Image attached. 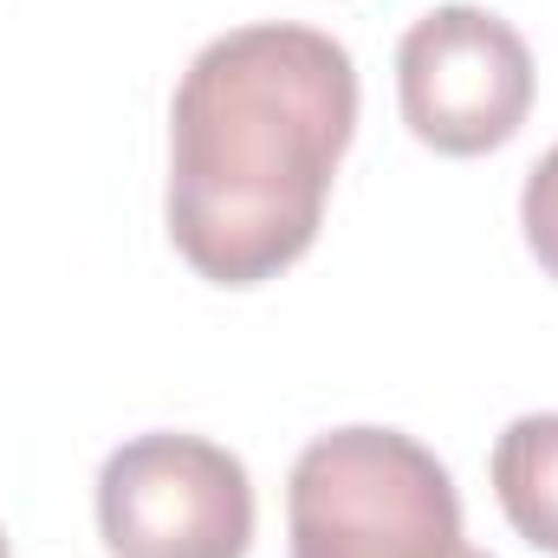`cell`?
<instances>
[{
  "mask_svg": "<svg viewBox=\"0 0 558 558\" xmlns=\"http://www.w3.org/2000/svg\"><path fill=\"white\" fill-rule=\"evenodd\" d=\"M357 131V65L318 26H234L195 52L169 111V241L215 286L286 274L325 221Z\"/></svg>",
  "mask_w": 558,
  "mask_h": 558,
  "instance_id": "1",
  "label": "cell"
},
{
  "mask_svg": "<svg viewBox=\"0 0 558 558\" xmlns=\"http://www.w3.org/2000/svg\"><path fill=\"white\" fill-rule=\"evenodd\" d=\"M292 558H494L468 546L448 468L403 428H331L292 461Z\"/></svg>",
  "mask_w": 558,
  "mask_h": 558,
  "instance_id": "2",
  "label": "cell"
},
{
  "mask_svg": "<svg viewBox=\"0 0 558 558\" xmlns=\"http://www.w3.org/2000/svg\"><path fill=\"white\" fill-rule=\"evenodd\" d=\"M98 533L111 558H247L254 481L208 435H137L98 468Z\"/></svg>",
  "mask_w": 558,
  "mask_h": 558,
  "instance_id": "3",
  "label": "cell"
},
{
  "mask_svg": "<svg viewBox=\"0 0 558 558\" xmlns=\"http://www.w3.org/2000/svg\"><path fill=\"white\" fill-rule=\"evenodd\" d=\"M403 124L441 156H487L533 111V52L487 7H435L397 46Z\"/></svg>",
  "mask_w": 558,
  "mask_h": 558,
  "instance_id": "4",
  "label": "cell"
},
{
  "mask_svg": "<svg viewBox=\"0 0 558 558\" xmlns=\"http://www.w3.org/2000/svg\"><path fill=\"white\" fill-rule=\"evenodd\" d=\"M494 494L526 546L558 558V416H520L494 441Z\"/></svg>",
  "mask_w": 558,
  "mask_h": 558,
  "instance_id": "5",
  "label": "cell"
},
{
  "mask_svg": "<svg viewBox=\"0 0 558 558\" xmlns=\"http://www.w3.org/2000/svg\"><path fill=\"white\" fill-rule=\"evenodd\" d=\"M520 228H526L533 260L558 279V143L533 162V175L520 189Z\"/></svg>",
  "mask_w": 558,
  "mask_h": 558,
  "instance_id": "6",
  "label": "cell"
},
{
  "mask_svg": "<svg viewBox=\"0 0 558 558\" xmlns=\"http://www.w3.org/2000/svg\"><path fill=\"white\" fill-rule=\"evenodd\" d=\"M0 558H7V533H0Z\"/></svg>",
  "mask_w": 558,
  "mask_h": 558,
  "instance_id": "7",
  "label": "cell"
}]
</instances>
